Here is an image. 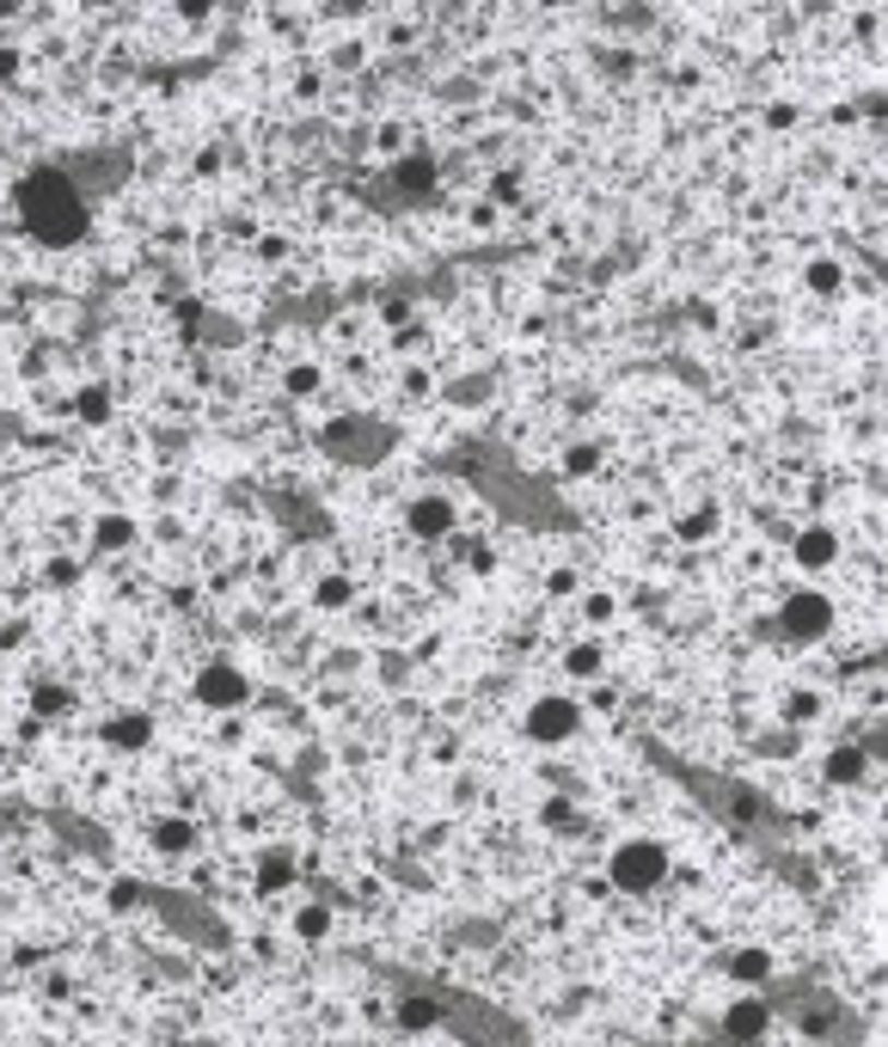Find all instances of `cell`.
<instances>
[{"label": "cell", "mask_w": 888, "mask_h": 1047, "mask_svg": "<svg viewBox=\"0 0 888 1047\" xmlns=\"http://www.w3.org/2000/svg\"><path fill=\"white\" fill-rule=\"evenodd\" d=\"M399 1016H405L411 1030H429V1023H436V1004H405Z\"/></svg>", "instance_id": "603a6c76"}, {"label": "cell", "mask_w": 888, "mask_h": 1047, "mask_svg": "<svg viewBox=\"0 0 888 1047\" xmlns=\"http://www.w3.org/2000/svg\"><path fill=\"white\" fill-rule=\"evenodd\" d=\"M399 178H405V185H429V160H411V166H399Z\"/></svg>", "instance_id": "cb8c5ba5"}, {"label": "cell", "mask_w": 888, "mask_h": 1047, "mask_svg": "<svg viewBox=\"0 0 888 1047\" xmlns=\"http://www.w3.org/2000/svg\"><path fill=\"white\" fill-rule=\"evenodd\" d=\"M594 466H601V447H570V454H564V472H594Z\"/></svg>", "instance_id": "44dd1931"}, {"label": "cell", "mask_w": 888, "mask_h": 1047, "mask_svg": "<svg viewBox=\"0 0 888 1047\" xmlns=\"http://www.w3.org/2000/svg\"><path fill=\"white\" fill-rule=\"evenodd\" d=\"M288 392H295V399L319 392V368H288Z\"/></svg>", "instance_id": "7402d4cb"}, {"label": "cell", "mask_w": 888, "mask_h": 1047, "mask_svg": "<svg viewBox=\"0 0 888 1047\" xmlns=\"http://www.w3.org/2000/svg\"><path fill=\"white\" fill-rule=\"evenodd\" d=\"M827 778H833V785H857V778H864V754H857V748L827 754Z\"/></svg>", "instance_id": "4fadbf2b"}, {"label": "cell", "mask_w": 888, "mask_h": 1047, "mask_svg": "<svg viewBox=\"0 0 888 1047\" xmlns=\"http://www.w3.org/2000/svg\"><path fill=\"white\" fill-rule=\"evenodd\" d=\"M840 282H845V277H840V263H827V258H815V263H809V289H815V294H840Z\"/></svg>", "instance_id": "d6986e66"}, {"label": "cell", "mask_w": 888, "mask_h": 1047, "mask_svg": "<svg viewBox=\"0 0 888 1047\" xmlns=\"http://www.w3.org/2000/svg\"><path fill=\"white\" fill-rule=\"evenodd\" d=\"M582 724V710L570 705V698H540V705L528 710V736L540 741V748H558V741H570Z\"/></svg>", "instance_id": "5b68a950"}, {"label": "cell", "mask_w": 888, "mask_h": 1047, "mask_svg": "<svg viewBox=\"0 0 888 1047\" xmlns=\"http://www.w3.org/2000/svg\"><path fill=\"white\" fill-rule=\"evenodd\" d=\"M350 595H356V588H350V576H325V583L312 588V601L325 607V613H338V607H350Z\"/></svg>", "instance_id": "9a60e30c"}, {"label": "cell", "mask_w": 888, "mask_h": 1047, "mask_svg": "<svg viewBox=\"0 0 888 1047\" xmlns=\"http://www.w3.org/2000/svg\"><path fill=\"white\" fill-rule=\"evenodd\" d=\"M295 931H300L307 943H319V938L331 931V913H325V907H300V913H295Z\"/></svg>", "instance_id": "ac0fdd59"}, {"label": "cell", "mask_w": 888, "mask_h": 1047, "mask_svg": "<svg viewBox=\"0 0 888 1047\" xmlns=\"http://www.w3.org/2000/svg\"><path fill=\"white\" fill-rule=\"evenodd\" d=\"M791 552H796V564H803V570H827V564L840 557V540H833L827 527H809V533H796Z\"/></svg>", "instance_id": "9c48e42d"}, {"label": "cell", "mask_w": 888, "mask_h": 1047, "mask_svg": "<svg viewBox=\"0 0 888 1047\" xmlns=\"http://www.w3.org/2000/svg\"><path fill=\"white\" fill-rule=\"evenodd\" d=\"M564 668L577 680H589V674H601V644H577L570 656H564Z\"/></svg>", "instance_id": "e0dca14e"}, {"label": "cell", "mask_w": 888, "mask_h": 1047, "mask_svg": "<svg viewBox=\"0 0 888 1047\" xmlns=\"http://www.w3.org/2000/svg\"><path fill=\"white\" fill-rule=\"evenodd\" d=\"M197 846V827H190L185 815H166V821H154V851H166V858H178V851H190Z\"/></svg>", "instance_id": "30bf717a"}, {"label": "cell", "mask_w": 888, "mask_h": 1047, "mask_svg": "<svg viewBox=\"0 0 888 1047\" xmlns=\"http://www.w3.org/2000/svg\"><path fill=\"white\" fill-rule=\"evenodd\" d=\"M827 625H833V607H827V595H815V588H796L779 613V632L791 637V644H815Z\"/></svg>", "instance_id": "3957f363"}, {"label": "cell", "mask_w": 888, "mask_h": 1047, "mask_svg": "<svg viewBox=\"0 0 888 1047\" xmlns=\"http://www.w3.org/2000/svg\"><path fill=\"white\" fill-rule=\"evenodd\" d=\"M68 705H74V698H68V686H49V680L32 693V710H37V717H62Z\"/></svg>", "instance_id": "2e32d148"}, {"label": "cell", "mask_w": 888, "mask_h": 1047, "mask_svg": "<svg viewBox=\"0 0 888 1047\" xmlns=\"http://www.w3.org/2000/svg\"><path fill=\"white\" fill-rule=\"evenodd\" d=\"M735 974H742V980H766V974H772V955H766V950H742V955H735Z\"/></svg>", "instance_id": "ffe728a7"}, {"label": "cell", "mask_w": 888, "mask_h": 1047, "mask_svg": "<svg viewBox=\"0 0 888 1047\" xmlns=\"http://www.w3.org/2000/svg\"><path fill=\"white\" fill-rule=\"evenodd\" d=\"M110 901H117V907H135L141 889H135V882H117V894H110Z\"/></svg>", "instance_id": "4316f807"}, {"label": "cell", "mask_w": 888, "mask_h": 1047, "mask_svg": "<svg viewBox=\"0 0 888 1047\" xmlns=\"http://www.w3.org/2000/svg\"><path fill=\"white\" fill-rule=\"evenodd\" d=\"M93 540L105 545V552H129V545H135V521H129V515H105V521L93 527Z\"/></svg>", "instance_id": "8fae6325"}, {"label": "cell", "mask_w": 888, "mask_h": 1047, "mask_svg": "<svg viewBox=\"0 0 888 1047\" xmlns=\"http://www.w3.org/2000/svg\"><path fill=\"white\" fill-rule=\"evenodd\" d=\"M589 619H613V595H589Z\"/></svg>", "instance_id": "484cf974"}, {"label": "cell", "mask_w": 888, "mask_h": 1047, "mask_svg": "<svg viewBox=\"0 0 888 1047\" xmlns=\"http://www.w3.org/2000/svg\"><path fill=\"white\" fill-rule=\"evenodd\" d=\"M723 1030H730L735 1042H760V1035L772 1030V1004L766 999H735L730 1016H723Z\"/></svg>", "instance_id": "52a82bcc"}, {"label": "cell", "mask_w": 888, "mask_h": 1047, "mask_svg": "<svg viewBox=\"0 0 888 1047\" xmlns=\"http://www.w3.org/2000/svg\"><path fill=\"white\" fill-rule=\"evenodd\" d=\"M405 527L417 533V540H448L453 533V503L441 491H423L417 503L405 508Z\"/></svg>", "instance_id": "8992f818"}, {"label": "cell", "mask_w": 888, "mask_h": 1047, "mask_svg": "<svg viewBox=\"0 0 888 1047\" xmlns=\"http://www.w3.org/2000/svg\"><path fill=\"white\" fill-rule=\"evenodd\" d=\"M147 736H154V724H147L141 710H123V717H110V724H105V741L117 748V754H141Z\"/></svg>", "instance_id": "ba28073f"}, {"label": "cell", "mask_w": 888, "mask_h": 1047, "mask_svg": "<svg viewBox=\"0 0 888 1047\" xmlns=\"http://www.w3.org/2000/svg\"><path fill=\"white\" fill-rule=\"evenodd\" d=\"M288 877H295V858H288V851H264V863H258V889L276 894V889H288Z\"/></svg>", "instance_id": "7c38bea8"}, {"label": "cell", "mask_w": 888, "mask_h": 1047, "mask_svg": "<svg viewBox=\"0 0 888 1047\" xmlns=\"http://www.w3.org/2000/svg\"><path fill=\"white\" fill-rule=\"evenodd\" d=\"M607 882L619 894H655L668 882V851L655 846V839H625L607 858Z\"/></svg>", "instance_id": "7a4b0ae2"}, {"label": "cell", "mask_w": 888, "mask_h": 1047, "mask_svg": "<svg viewBox=\"0 0 888 1047\" xmlns=\"http://www.w3.org/2000/svg\"><path fill=\"white\" fill-rule=\"evenodd\" d=\"M197 705H209V710H239L251 698V686H246V674H239L234 662H209V668H197Z\"/></svg>", "instance_id": "277c9868"}, {"label": "cell", "mask_w": 888, "mask_h": 1047, "mask_svg": "<svg viewBox=\"0 0 888 1047\" xmlns=\"http://www.w3.org/2000/svg\"><path fill=\"white\" fill-rule=\"evenodd\" d=\"M74 411H80V423H93V430H98V423H110V392H105V386H86Z\"/></svg>", "instance_id": "5bb4252c"}, {"label": "cell", "mask_w": 888, "mask_h": 1047, "mask_svg": "<svg viewBox=\"0 0 888 1047\" xmlns=\"http://www.w3.org/2000/svg\"><path fill=\"white\" fill-rule=\"evenodd\" d=\"M74 564H68V557H56V564H49V583H56V588H62V583H74Z\"/></svg>", "instance_id": "d4e9b609"}, {"label": "cell", "mask_w": 888, "mask_h": 1047, "mask_svg": "<svg viewBox=\"0 0 888 1047\" xmlns=\"http://www.w3.org/2000/svg\"><path fill=\"white\" fill-rule=\"evenodd\" d=\"M19 221L32 227V239L44 246H74L93 209H86V190L74 185V172L62 166H37L19 178Z\"/></svg>", "instance_id": "6da1fadb"}]
</instances>
